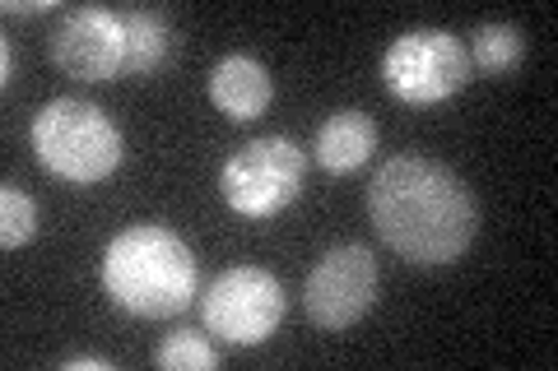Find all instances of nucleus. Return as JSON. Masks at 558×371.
Returning a JSON list of instances; mask_svg holds the SVG:
<instances>
[{"mask_svg":"<svg viewBox=\"0 0 558 371\" xmlns=\"http://www.w3.org/2000/svg\"><path fill=\"white\" fill-rule=\"evenodd\" d=\"M289 311L284 284L260 264H233L205 288V330L233 348H256Z\"/></svg>","mask_w":558,"mask_h":371,"instance_id":"423d86ee","label":"nucleus"},{"mask_svg":"<svg viewBox=\"0 0 558 371\" xmlns=\"http://www.w3.org/2000/svg\"><path fill=\"white\" fill-rule=\"evenodd\" d=\"M377 288H381V270H377V256L368 246H359V242L330 246V251L312 264V274L303 284V311L317 330L340 334L373 311Z\"/></svg>","mask_w":558,"mask_h":371,"instance_id":"0eeeda50","label":"nucleus"},{"mask_svg":"<svg viewBox=\"0 0 558 371\" xmlns=\"http://www.w3.org/2000/svg\"><path fill=\"white\" fill-rule=\"evenodd\" d=\"M303 182H307V153L289 135L247 139L238 153H229V163L219 172L223 205L252 223L284 214L303 196Z\"/></svg>","mask_w":558,"mask_h":371,"instance_id":"20e7f679","label":"nucleus"},{"mask_svg":"<svg viewBox=\"0 0 558 371\" xmlns=\"http://www.w3.org/2000/svg\"><path fill=\"white\" fill-rule=\"evenodd\" d=\"M470 70L475 75H488V79H508L521 70V61H526V33H521L517 24H480L475 33H470Z\"/></svg>","mask_w":558,"mask_h":371,"instance_id":"f8f14e48","label":"nucleus"},{"mask_svg":"<svg viewBox=\"0 0 558 371\" xmlns=\"http://www.w3.org/2000/svg\"><path fill=\"white\" fill-rule=\"evenodd\" d=\"M154 362L163 371H215L219 348L209 344L201 330H172V334H163V344L154 348Z\"/></svg>","mask_w":558,"mask_h":371,"instance_id":"ddd939ff","label":"nucleus"},{"mask_svg":"<svg viewBox=\"0 0 558 371\" xmlns=\"http://www.w3.org/2000/svg\"><path fill=\"white\" fill-rule=\"evenodd\" d=\"M270 98H275V79L256 57L233 51V57H223L215 70H209V102H215V112L238 121V126L242 121L266 116Z\"/></svg>","mask_w":558,"mask_h":371,"instance_id":"1a4fd4ad","label":"nucleus"},{"mask_svg":"<svg viewBox=\"0 0 558 371\" xmlns=\"http://www.w3.org/2000/svg\"><path fill=\"white\" fill-rule=\"evenodd\" d=\"M0 84H14V42L5 38V42H0Z\"/></svg>","mask_w":558,"mask_h":371,"instance_id":"f3484780","label":"nucleus"},{"mask_svg":"<svg viewBox=\"0 0 558 371\" xmlns=\"http://www.w3.org/2000/svg\"><path fill=\"white\" fill-rule=\"evenodd\" d=\"M47 57L70 79L84 84L121 79L126 75V20H121V10H102V5L65 10L47 38Z\"/></svg>","mask_w":558,"mask_h":371,"instance_id":"6e6552de","label":"nucleus"},{"mask_svg":"<svg viewBox=\"0 0 558 371\" xmlns=\"http://www.w3.org/2000/svg\"><path fill=\"white\" fill-rule=\"evenodd\" d=\"M126 20V75L149 79L154 70H163L178 51V33L163 10H121Z\"/></svg>","mask_w":558,"mask_h":371,"instance_id":"9b49d317","label":"nucleus"},{"mask_svg":"<svg viewBox=\"0 0 558 371\" xmlns=\"http://www.w3.org/2000/svg\"><path fill=\"white\" fill-rule=\"evenodd\" d=\"M38 237V200L20 190L14 182L0 186V246L5 251H20Z\"/></svg>","mask_w":558,"mask_h":371,"instance_id":"4468645a","label":"nucleus"},{"mask_svg":"<svg viewBox=\"0 0 558 371\" xmlns=\"http://www.w3.org/2000/svg\"><path fill=\"white\" fill-rule=\"evenodd\" d=\"M28 145L38 163L65 186H98L121 168L126 139L117 121L84 98H51L43 112H33Z\"/></svg>","mask_w":558,"mask_h":371,"instance_id":"7ed1b4c3","label":"nucleus"},{"mask_svg":"<svg viewBox=\"0 0 558 371\" xmlns=\"http://www.w3.org/2000/svg\"><path fill=\"white\" fill-rule=\"evenodd\" d=\"M61 367H65V371H112L117 362H112V358H94V353H84V358H65Z\"/></svg>","mask_w":558,"mask_h":371,"instance_id":"dca6fc26","label":"nucleus"},{"mask_svg":"<svg viewBox=\"0 0 558 371\" xmlns=\"http://www.w3.org/2000/svg\"><path fill=\"white\" fill-rule=\"evenodd\" d=\"M368 223L396 260L418 270L457 264L480 233V200L438 158L400 153L368 182Z\"/></svg>","mask_w":558,"mask_h":371,"instance_id":"f257e3e1","label":"nucleus"},{"mask_svg":"<svg viewBox=\"0 0 558 371\" xmlns=\"http://www.w3.org/2000/svg\"><path fill=\"white\" fill-rule=\"evenodd\" d=\"M102 293L140 321L182 316L201 297L196 256L168 223H131L102 251Z\"/></svg>","mask_w":558,"mask_h":371,"instance_id":"f03ea898","label":"nucleus"},{"mask_svg":"<svg viewBox=\"0 0 558 371\" xmlns=\"http://www.w3.org/2000/svg\"><path fill=\"white\" fill-rule=\"evenodd\" d=\"M0 10L5 14H51L57 10V0H5Z\"/></svg>","mask_w":558,"mask_h":371,"instance_id":"2eb2a0df","label":"nucleus"},{"mask_svg":"<svg viewBox=\"0 0 558 371\" xmlns=\"http://www.w3.org/2000/svg\"><path fill=\"white\" fill-rule=\"evenodd\" d=\"M475 79L470 51L451 28H410L381 57V84L405 108H438Z\"/></svg>","mask_w":558,"mask_h":371,"instance_id":"39448f33","label":"nucleus"},{"mask_svg":"<svg viewBox=\"0 0 558 371\" xmlns=\"http://www.w3.org/2000/svg\"><path fill=\"white\" fill-rule=\"evenodd\" d=\"M373 149H377V121L368 112H354V108L330 112L317 131V145H312L317 163L336 176L363 168L373 158Z\"/></svg>","mask_w":558,"mask_h":371,"instance_id":"9d476101","label":"nucleus"}]
</instances>
